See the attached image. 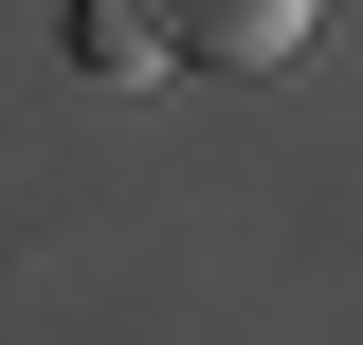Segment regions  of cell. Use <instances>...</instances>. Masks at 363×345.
<instances>
[{
  "label": "cell",
  "instance_id": "6da1fadb",
  "mask_svg": "<svg viewBox=\"0 0 363 345\" xmlns=\"http://www.w3.org/2000/svg\"><path fill=\"white\" fill-rule=\"evenodd\" d=\"M182 73H291V55L327 37V0H164Z\"/></svg>",
  "mask_w": 363,
  "mask_h": 345
},
{
  "label": "cell",
  "instance_id": "7a4b0ae2",
  "mask_svg": "<svg viewBox=\"0 0 363 345\" xmlns=\"http://www.w3.org/2000/svg\"><path fill=\"white\" fill-rule=\"evenodd\" d=\"M73 55L109 91H145V73H182V37H164V0H73Z\"/></svg>",
  "mask_w": 363,
  "mask_h": 345
}]
</instances>
